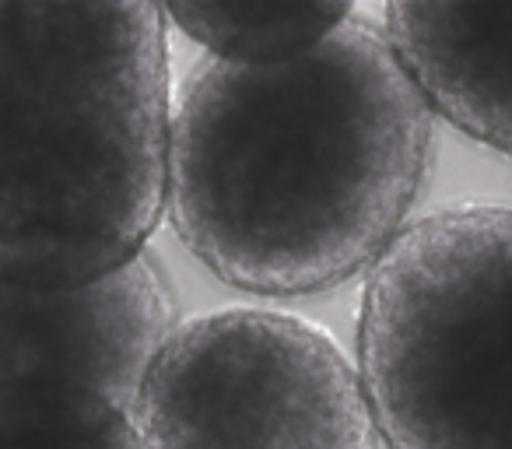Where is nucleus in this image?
<instances>
[{"label":"nucleus","instance_id":"0eeeda50","mask_svg":"<svg viewBox=\"0 0 512 449\" xmlns=\"http://www.w3.org/2000/svg\"><path fill=\"white\" fill-rule=\"evenodd\" d=\"M165 22L204 46L211 60L242 67L285 64L323 46L351 15V4L274 0V4H165Z\"/></svg>","mask_w":512,"mask_h":449},{"label":"nucleus","instance_id":"f257e3e1","mask_svg":"<svg viewBox=\"0 0 512 449\" xmlns=\"http://www.w3.org/2000/svg\"><path fill=\"white\" fill-rule=\"evenodd\" d=\"M435 109L383 22L355 15L285 64L204 57L172 88L165 214L232 288L316 295L372 271L411 225Z\"/></svg>","mask_w":512,"mask_h":449},{"label":"nucleus","instance_id":"20e7f679","mask_svg":"<svg viewBox=\"0 0 512 449\" xmlns=\"http://www.w3.org/2000/svg\"><path fill=\"white\" fill-rule=\"evenodd\" d=\"M141 449H379L358 362L306 316L225 306L169 330L134 400Z\"/></svg>","mask_w":512,"mask_h":449},{"label":"nucleus","instance_id":"39448f33","mask_svg":"<svg viewBox=\"0 0 512 449\" xmlns=\"http://www.w3.org/2000/svg\"><path fill=\"white\" fill-rule=\"evenodd\" d=\"M176 323V288L151 250L85 285L0 281V390H85L134 414Z\"/></svg>","mask_w":512,"mask_h":449},{"label":"nucleus","instance_id":"423d86ee","mask_svg":"<svg viewBox=\"0 0 512 449\" xmlns=\"http://www.w3.org/2000/svg\"><path fill=\"white\" fill-rule=\"evenodd\" d=\"M383 29L435 116L512 158V0H393Z\"/></svg>","mask_w":512,"mask_h":449},{"label":"nucleus","instance_id":"f03ea898","mask_svg":"<svg viewBox=\"0 0 512 449\" xmlns=\"http://www.w3.org/2000/svg\"><path fill=\"white\" fill-rule=\"evenodd\" d=\"M172 88L158 4L0 0V281L85 285L148 250Z\"/></svg>","mask_w":512,"mask_h":449},{"label":"nucleus","instance_id":"7ed1b4c3","mask_svg":"<svg viewBox=\"0 0 512 449\" xmlns=\"http://www.w3.org/2000/svg\"><path fill=\"white\" fill-rule=\"evenodd\" d=\"M358 372L390 449H512V207L400 232L365 281Z\"/></svg>","mask_w":512,"mask_h":449},{"label":"nucleus","instance_id":"6e6552de","mask_svg":"<svg viewBox=\"0 0 512 449\" xmlns=\"http://www.w3.org/2000/svg\"><path fill=\"white\" fill-rule=\"evenodd\" d=\"M0 449H141L130 411L85 390H0Z\"/></svg>","mask_w":512,"mask_h":449}]
</instances>
